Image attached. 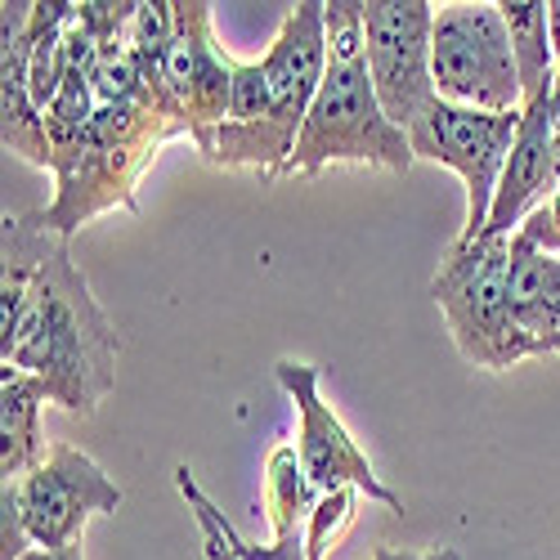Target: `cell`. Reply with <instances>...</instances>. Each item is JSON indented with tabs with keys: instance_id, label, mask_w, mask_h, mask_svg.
I'll return each instance as SVG.
<instances>
[{
	"instance_id": "9",
	"label": "cell",
	"mask_w": 560,
	"mask_h": 560,
	"mask_svg": "<svg viewBox=\"0 0 560 560\" xmlns=\"http://www.w3.org/2000/svg\"><path fill=\"white\" fill-rule=\"evenodd\" d=\"M431 32H435L431 0H363V45H368L372 90H377L386 117L404 135L440 100L431 72Z\"/></svg>"
},
{
	"instance_id": "28",
	"label": "cell",
	"mask_w": 560,
	"mask_h": 560,
	"mask_svg": "<svg viewBox=\"0 0 560 560\" xmlns=\"http://www.w3.org/2000/svg\"><path fill=\"white\" fill-rule=\"evenodd\" d=\"M547 354H560V337H551V341H547Z\"/></svg>"
},
{
	"instance_id": "1",
	"label": "cell",
	"mask_w": 560,
	"mask_h": 560,
	"mask_svg": "<svg viewBox=\"0 0 560 560\" xmlns=\"http://www.w3.org/2000/svg\"><path fill=\"white\" fill-rule=\"evenodd\" d=\"M121 337L104 314L90 278L72 260L68 243L50 233L36 283L19 318L0 332V363L32 372L50 390L55 408L72 417H95L117 386Z\"/></svg>"
},
{
	"instance_id": "14",
	"label": "cell",
	"mask_w": 560,
	"mask_h": 560,
	"mask_svg": "<svg viewBox=\"0 0 560 560\" xmlns=\"http://www.w3.org/2000/svg\"><path fill=\"white\" fill-rule=\"evenodd\" d=\"M551 144H556L551 100L529 104L521 113V130H516V144H511L506 171L498 179V198H493V211H489V229L485 233H493V238H516L521 224L556 194Z\"/></svg>"
},
{
	"instance_id": "19",
	"label": "cell",
	"mask_w": 560,
	"mask_h": 560,
	"mask_svg": "<svg viewBox=\"0 0 560 560\" xmlns=\"http://www.w3.org/2000/svg\"><path fill=\"white\" fill-rule=\"evenodd\" d=\"M359 502H363L359 489H337V493L318 498L314 516H310V529H305V560H328V551L359 521Z\"/></svg>"
},
{
	"instance_id": "11",
	"label": "cell",
	"mask_w": 560,
	"mask_h": 560,
	"mask_svg": "<svg viewBox=\"0 0 560 560\" xmlns=\"http://www.w3.org/2000/svg\"><path fill=\"white\" fill-rule=\"evenodd\" d=\"M175 489L179 498L189 502V511L211 525L238 560H305V529H310V516L318 506V493L305 476V466L296 457V444H278L265 462V516H269V542H247L238 529L224 521V511L202 493V485L194 480L189 462L175 466Z\"/></svg>"
},
{
	"instance_id": "17",
	"label": "cell",
	"mask_w": 560,
	"mask_h": 560,
	"mask_svg": "<svg viewBox=\"0 0 560 560\" xmlns=\"http://www.w3.org/2000/svg\"><path fill=\"white\" fill-rule=\"evenodd\" d=\"M498 10L506 19V36H511V55H516V77H521L525 108L551 100V81H556L560 63H556L551 32H547V0H498Z\"/></svg>"
},
{
	"instance_id": "25",
	"label": "cell",
	"mask_w": 560,
	"mask_h": 560,
	"mask_svg": "<svg viewBox=\"0 0 560 560\" xmlns=\"http://www.w3.org/2000/svg\"><path fill=\"white\" fill-rule=\"evenodd\" d=\"M23 560H85V556H81V542H77V547H63V551H27Z\"/></svg>"
},
{
	"instance_id": "21",
	"label": "cell",
	"mask_w": 560,
	"mask_h": 560,
	"mask_svg": "<svg viewBox=\"0 0 560 560\" xmlns=\"http://www.w3.org/2000/svg\"><path fill=\"white\" fill-rule=\"evenodd\" d=\"M521 238L542 247V252H551V256H560V189L521 224Z\"/></svg>"
},
{
	"instance_id": "15",
	"label": "cell",
	"mask_w": 560,
	"mask_h": 560,
	"mask_svg": "<svg viewBox=\"0 0 560 560\" xmlns=\"http://www.w3.org/2000/svg\"><path fill=\"white\" fill-rule=\"evenodd\" d=\"M45 404H55V399L32 372L0 368V476L5 480H23L50 453L45 448V431H40Z\"/></svg>"
},
{
	"instance_id": "26",
	"label": "cell",
	"mask_w": 560,
	"mask_h": 560,
	"mask_svg": "<svg viewBox=\"0 0 560 560\" xmlns=\"http://www.w3.org/2000/svg\"><path fill=\"white\" fill-rule=\"evenodd\" d=\"M551 117H556V130H560V68H556V81H551Z\"/></svg>"
},
{
	"instance_id": "20",
	"label": "cell",
	"mask_w": 560,
	"mask_h": 560,
	"mask_svg": "<svg viewBox=\"0 0 560 560\" xmlns=\"http://www.w3.org/2000/svg\"><path fill=\"white\" fill-rule=\"evenodd\" d=\"M229 77H233V95H229V121L233 126H256V121H269L273 117V90H269V77H265V68H260V59L256 63H247V59H233L229 63ZM273 126V121H269ZM278 130V126H273ZM283 135V130H278ZM296 144V139H292Z\"/></svg>"
},
{
	"instance_id": "16",
	"label": "cell",
	"mask_w": 560,
	"mask_h": 560,
	"mask_svg": "<svg viewBox=\"0 0 560 560\" xmlns=\"http://www.w3.org/2000/svg\"><path fill=\"white\" fill-rule=\"evenodd\" d=\"M511 314L538 354H547V341L560 337V256L525 243L521 233L511 238Z\"/></svg>"
},
{
	"instance_id": "22",
	"label": "cell",
	"mask_w": 560,
	"mask_h": 560,
	"mask_svg": "<svg viewBox=\"0 0 560 560\" xmlns=\"http://www.w3.org/2000/svg\"><path fill=\"white\" fill-rule=\"evenodd\" d=\"M372 560H462L457 547H427V551H408V547H377Z\"/></svg>"
},
{
	"instance_id": "18",
	"label": "cell",
	"mask_w": 560,
	"mask_h": 560,
	"mask_svg": "<svg viewBox=\"0 0 560 560\" xmlns=\"http://www.w3.org/2000/svg\"><path fill=\"white\" fill-rule=\"evenodd\" d=\"M171 36H175V0H139L130 32H126V50L139 59V68H144L149 81H158V85H162Z\"/></svg>"
},
{
	"instance_id": "10",
	"label": "cell",
	"mask_w": 560,
	"mask_h": 560,
	"mask_svg": "<svg viewBox=\"0 0 560 560\" xmlns=\"http://www.w3.org/2000/svg\"><path fill=\"white\" fill-rule=\"evenodd\" d=\"M229 63L233 55H224V45L215 40V14L207 0H175V36L166 50L162 85L198 153H207L215 130L229 121Z\"/></svg>"
},
{
	"instance_id": "3",
	"label": "cell",
	"mask_w": 560,
	"mask_h": 560,
	"mask_svg": "<svg viewBox=\"0 0 560 560\" xmlns=\"http://www.w3.org/2000/svg\"><path fill=\"white\" fill-rule=\"evenodd\" d=\"M175 135H184V121L158 81H149L139 100L95 104V117L77 144L55 153V202L40 211V224L68 243L81 224L104 211H135L139 179Z\"/></svg>"
},
{
	"instance_id": "2",
	"label": "cell",
	"mask_w": 560,
	"mask_h": 560,
	"mask_svg": "<svg viewBox=\"0 0 560 560\" xmlns=\"http://www.w3.org/2000/svg\"><path fill=\"white\" fill-rule=\"evenodd\" d=\"M408 135L386 117L368 72L363 45V0H332L328 5V77L305 113L296 149L283 179H314L328 166H368L386 175L412 171Z\"/></svg>"
},
{
	"instance_id": "5",
	"label": "cell",
	"mask_w": 560,
	"mask_h": 560,
	"mask_svg": "<svg viewBox=\"0 0 560 560\" xmlns=\"http://www.w3.org/2000/svg\"><path fill=\"white\" fill-rule=\"evenodd\" d=\"M431 296L457 354L471 368L506 372L538 354L511 314V238H493V233H480L476 243L453 238L431 278Z\"/></svg>"
},
{
	"instance_id": "24",
	"label": "cell",
	"mask_w": 560,
	"mask_h": 560,
	"mask_svg": "<svg viewBox=\"0 0 560 560\" xmlns=\"http://www.w3.org/2000/svg\"><path fill=\"white\" fill-rule=\"evenodd\" d=\"M547 32H551V50L560 63V0H547Z\"/></svg>"
},
{
	"instance_id": "23",
	"label": "cell",
	"mask_w": 560,
	"mask_h": 560,
	"mask_svg": "<svg viewBox=\"0 0 560 560\" xmlns=\"http://www.w3.org/2000/svg\"><path fill=\"white\" fill-rule=\"evenodd\" d=\"M198 529H202V551H207V560H238V556H233V547H229L211 525L198 521Z\"/></svg>"
},
{
	"instance_id": "27",
	"label": "cell",
	"mask_w": 560,
	"mask_h": 560,
	"mask_svg": "<svg viewBox=\"0 0 560 560\" xmlns=\"http://www.w3.org/2000/svg\"><path fill=\"white\" fill-rule=\"evenodd\" d=\"M551 179H556V189H560V130H556V144H551Z\"/></svg>"
},
{
	"instance_id": "6",
	"label": "cell",
	"mask_w": 560,
	"mask_h": 560,
	"mask_svg": "<svg viewBox=\"0 0 560 560\" xmlns=\"http://www.w3.org/2000/svg\"><path fill=\"white\" fill-rule=\"evenodd\" d=\"M435 95L476 113H521V77L511 55L506 19L493 0H453L435 5L431 32Z\"/></svg>"
},
{
	"instance_id": "8",
	"label": "cell",
	"mask_w": 560,
	"mask_h": 560,
	"mask_svg": "<svg viewBox=\"0 0 560 560\" xmlns=\"http://www.w3.org/2000/svg\"><path fill=\"white\" fill-rule=\"evenodd\" d=\"M273 377L296 408V457L305 466L314 493L323 498V493H337V489H359L368 502H377L386 511H404L399 493L377 476V466L368 462L359 440L346 431V422L332 412V404L323 399V372L314 363L278 359Z\"/></svg>"
},
{
	"instance_id": "7",
	"label": "cell",
	"mask_w": 560,
	"mask_h": 560,
	"mask_svg": "<svg viewBox=\"0 0 560 560\" xmlns=\"http://www.w3.org/2000/svg\"><path fill=\"white\" fill-rule=\"evenodd\" d=\"M516 130H521V113H476V108H457L444 100H435L408 126L412 158L448 166L466 184V220H462L457 243H476L489 229L498 179L506 171Z\"/></svg>"
},
{
	"instance_id": "13",
	"label": "cell",
	"mask_w": 560,
	"mask_h": 560,
	"mask_svg": "<svg viewBox=\"0 0 560 560\" xmlns=\"http://www.w3.org/2000/svg\"><path fill=\"white\" fill-rule=\"evenodd\" d=\"M0 135H5V153H19L23 162L55 171V144L45 130V113L32 100V81H27V23L32 5L27 0H5L0 5Z\"/></svg>"
},
{
	"instance_id": "12",
	"label": "cell",
	"mask_w": 560,
	"mask_h": 560,
	"mask_svg": "<svg viewBox=\"0 0 560 560\" xmlns=\"http://www.w3.org/2000/svg\"><path fill=\"white\" fill-rule=\"evenodd\" d=\"M269 90H273V126L288 139L301 135L305 113L328 77V5L323 0H301L283 14L278 36L260 59Z\"/></svg>"
},
{
	"instance_id": "4",
	"label": "cell",
	"mask_w": 560,
	"mask_h": 560,
	"mask_svg": "<svg viewBox=\"0 0 560 560\" xmlns=\"http://www.w3.org/2000/svg\"><path fill=\"white\" fill-rule=\"evenodd\" d=\"M121 502V485L95 457L55 444L36 471L0 489V560L77 547L90 516H117Z\"/></svg>"
}]
</instances>
